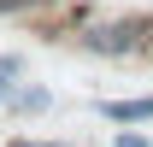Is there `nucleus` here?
<instances>
[{
    "instance_id": "1",
    "label": "nucleus",
    "mask_w": 153,
    "mask_h": 147,
    "mask_svg": "<svg viewBox=\"0 0 153 147\" xmlns=\"http://www.w3.org/2000/svg\"><path fill=\"white\" fill-rule=\"evenodd\" d=\"M100 118L106 124H153V94H130V100H100Z\"/></svg>"
},
{
    "instance_id": "2",
    "label": "nucleus",
    "mask_w": 153,
    "mask_h": 147,
    "mask_svg": "<svg viewBox=\"0 0 153 147\" xmlns=\"http://www.w3.org/2000/svg\"><path fill=\"white\" fill-rule=\"evenodd\" d=\"M6 106L24 112V118H41V112H53V88H47V82H18Z\"/></svg>"
},
{
    "instance_id": "3",
    "label": "nucleus",
    "mask_w": 153,
    "mask_h": 147,
    "mask_svg": "<svg viewBox=\"0 0 153 147\" xmlns=\"http://www.w3.org/2000/svg\"><path fill=\"white\" fill-rule=\"evenodd\" d=\"M18 82H24V53H0V106L12 100Z\"/></svg>"
},
{
    "instance_id": "4",
    "label": "nucleus",
    "mask_w": 153,
    "mask_h": 147,
    "mask_svg": "<svg viewBox=\"0 0 153 147\" xmlns=\"http://www.w3.org/2000/svg\"><path fill=\"white\" fill-rule=\"evenodd\" d=\"M112 147H153V135H141V124H124L112 135Z\"/></svg>"
},
{
    "instance_id": "5",
    "label": "nucleus",
    "mask_w": 153,
    "mask_h": 147,
    "mask_svg": "<svg viewBox=\"0 0 153 147\" xmlns=\"http://www.w3.org/2000/svg\"><path fill=\"white\" fill-rule=\"evenodd\" d=\"M6 147H65V141H36V135H12Z\"/></svg>"
}]
</instances>
